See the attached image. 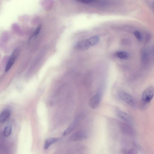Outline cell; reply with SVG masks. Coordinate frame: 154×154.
I'll list each match as a JSON object with an SVG mask.
<instances>
[{
	"instance_id": "obj_15",
	"label": "cell",
	"mask_w": 154,
	"mask_h": 154,
	"mask_svg": "<svg viewBox=\"0 0 154 154\" xmlns=\"http://www.w3.org/2000/svg\"><path fill=\"white\" fill-rule=\"evenodd\" d=\"M41 27H42L41 25L38 26L35 31L33 34L31 38H32L34 37L37 36L38 34H39V33L41 30Z\"/></svg>"
},
{
	"instance_id": "obj_13",
	"label": "cell",
	"mask_w": 154,
	"mask_h": 154,
	"mask_svg": "<svg viewBox=\"0 0 154 154\" xmlns=\"http://www.w3.org/2000/svg\"><path fill=\"white\" fill-rule=\"evenodd\" d=\"M12 131V126L8 125L5 127L3 130L4 135L6 137H8L10 135Z\"/></svg>"
},
{
	"instance_id": "obj_5",
	"label": "cell",
	"mask_w": 154,
	"mask_h": 154,
	"mask_svg": "<svg viewBox=\"0 0 154 154\" xmlns=\"http://www.w3.org/2000/svg\"><path fill=\"white\" fill-rule=\"evenodd\" d=\"M18 54V51L17 49H15L12 53L9 60V61L7 65L5 71L7 72L12 67L13 64L15 60L17 58Z\"/></svg>"
},
{
	"instance_id": "obj_3",
	"label": "cell",
	"mask_w": 154,
	"mask_h": 154,
	"mask_svg": "<svg viewBox=\"0 0 154 154\" xmlns=\"http://www.w3.org/2000/svg\"><path fill=\"white\" fill-rule=\"evenodd\" d=\"M118 96L120 100L129 105L133 106L135 105V102L133 98L127 92L124 91H120L119 93Z\"/></svg>"
},
{
	"instance_id": "obj_14",
	"label": "cell",
	"mask_w": 154,
	"mask_h": 154,
	"mask_svg": "<svg viewBox=\"0 0 154 154\" xmlns=\"http://www.w3.org/2000/svg\"><path fill=\"white\" fill-rule=\"evenodd\" d=\"M125 152L126 154H138V151L135 147L129 148Z\"/></svg>"
},
{
	"instance_id": "obj_8",
	"label": "cell",
	"mask_w": 154,
	"mask_h": 154,
	"mask_svg": "<svg viewBox=\"0 0 154 154\" xmlns=\"http://www.w3.org/2000/svg\"><path fill=\"white\" fill-rule=\"evenodd\" d=\"M121 129L123 133L125 135L131 136L134 134V130L128 125L122 124L121 126Z\"/></svg>"
},
{
	"instance_id": "obj_10",
	"label": "cell",
	"mask_w": 154,
	"mask_h": 154,
	"mask_svg": "<svg viewBox=\"0 0 154 154\" xmlns=\"http://www.w3.org/2000/svg\"><path fill=\"white\" fill-rule=\"evenodd\" d=\"M10 112L9 110H5L0 115V122L3 123L9 117Z\"/></svg>"
},
{
	"instance_id": "obj_16",
	"label": "cell",
	"mask_w": 154,
	"mask_h": 154,
	"mask_svg": "<svg viewBox=\"0 0 154 154\" xmlns=\"http://www.w3.org/2000/svg\"><path fill=\"white\" fill-rule=\"evenodd\" d=\"M134 34L137 39L139 40H141L142 39L141 35L139 31H135Z\"/></svg>"
},
{
	"instance_id": "obj_6",
	"label": "cell",
	"mask_w": 154,
	"mask_h": 154,
	"mask_svg": "<svg viewBox=\"0 0 154 154\" xmlns=\"http://www.w3.org/2000/svg\"><path fill=\"white\" fill-rule=\"evenodd\" d=\"M115 112L117 116L120 119L127 123L131 122V119L127 114L118 109H116Z\"/></svg>"
},
{
	"instance_id": "obj_12",
	"label": "cell",
	"mask_w": 154,
	"mask_h": 154,
	"mask_svg": "<svg viewBox=\"0 0 154 154\" xmlns=\"http://www.w3.org/2000/svg\"><path fill=\"white\" fill-rule=\"evenodd\" d=\"M76 124L77 122L75 121L64 131L63 134V136L67 135L71 133L75 128Z\"/></svg>"
},
{
	"instance_id": "obj_4",
	"label": "cell",
	"mask_w": 154,
	"mask_h": 154,
	"mask_svg": "<svg viewBox=\"0 0 154 154\" xmlns=\"http://www.w3.org/2000/svg\"><path fill=\"white\" fill-rule=\"evenodd\" d=\"M101 100V95L100 93H98L93 96L90 99L89 106L92 109L97 108L100 104Z\"/></svg>"
},
{
	"instance_id": "obj_7",
	"label": "cell",
	"mask_w": 154,
	"mask_h": 154,
	"mask_svg": "<svg viewBox=\"0 0 154 154\" xmlns=\"http://www.w3.org/2000/svg\"><path fill=\"white\" fill-rule=\"evenodd\" d=\"M86 137V135L82 131H78L71 136L70 140L71 141H78L85 139Z\"/></svg>"
},
{
	"instance_id": "obj_1",
	"label": "cell",
	"mask_w": 154,
	"mask_h": 154,
	"mask_svg": "<svg viewBox=\"0 0 154 154\" xmlns=\"http://www.w3.org/2000/svg\"><path fill=\"white\" fill-rule=\"evenodd\" d=\"M100 40V38L98 36H93L86 39L79 41L76 44L75 47L78 50H86L96 45Z\"/></svg>"
},
{
	"instance_id": "obj_17",
	"label": "cell",
	"mask_w": 154,
	"mask_h": 154,
	"mask_svg": "<svg viewBox=\"0 0 154 154\" xmlns=\"http://www.w3.org/2000/svg\"><path fill=\"white\" fill-rule=\"evenodd\" d=\"M78 1L85 4H90L95 2V1Z\"/></svg>"
},
{
	"instance_id": "obj_2",
	"label": "cell",
	"mask_w": 154,
	"mask_h": 154,
	"mask_svg": "<svg viewBox=\"0 0 154 154\" xmlns=\"http://www.w3.org/2000/svg\"><path fill=\"white\" fill-rule=\"evenodd\" d=\"M153 87H148L143 92L141 100V108H145L149 104L153 97Z\"/></svg>"
},
{
	"instance_id": "obj_9",
	"label": "cell",
	"mask_w": 154,
	"mask_h": 154,
	"mask_svg": "<svg viewBox=\"0 0 154 154\" xmlns=\"http://www.w3.org/2000/svg\"><path fill=\"white\" fill-rule=\"evenodd\" d=\"M59 139L56 138H50L46 140L44 145V148L45 150H47L48 148L53 144L57 142Z\"/></svg>"
},
{
	"instance_id": "obj_11",
	"label": "cell",
	"mask_w": 154,
	"mask_h": 154,
	"mask_svg": "<svg viewBox=\"0 0 154 154\" xmlns=\"http://www.w3.org/2000/svg\"><path fill=\"white\" fill-rule=\"evenodd\" d=\"M116 55L118 58L122 59H127L129 56L127 52L122 51L117 52L116 53Z\"/></svg>"
}]
</instances>
